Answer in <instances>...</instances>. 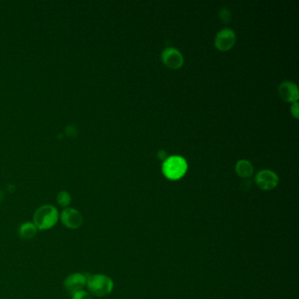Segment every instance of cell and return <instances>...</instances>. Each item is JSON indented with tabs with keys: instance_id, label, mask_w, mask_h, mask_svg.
Returning <instances> with one entry per match:
<instances>
[{
	"instance_id": "9c48e42d",
	"label": "cell",
	"mask_w": 299,
	"mask_h": 299,
	"mask_svg": "<svg viewBox=\"0 0 299 299\" xmlns=\"http://www.w3.org/2000/svg\"><path fill=\"white\" fill-rule=\"evenodd\" d=\"M278 95L284 101L296 103L299 98L298 88L294 82H282L278 87Z\"/></svg>"
},
{
	"instance_id": "2e32d148",
	"label": "cell",
	"mask_w": 299,
	"mask_h": 299,
	"mask_svg": "<svg viewBox=\"0 0 299 299\" xmlns=\"http://www.w3.org/2000/svg\"><path fill=\"white\" fill-rule=\"evenodd\" d=\"M158 157L159 158L161 159V160H166V157H167V153L163 151V150H161V151H159L158 153Z\"/></svg>"
},
{
	"instance_id": "7a4b0ae2",
	"label": "cell",
	"mask_w": 299,
	"mask_h": 299,
	"mask_svg": "<svg viewBox=\"0 0 299 299\" xmlns=\"http://www.w3.org/2000/svg\"><path fill=\"white\" fill-rule=\"evenodd\" d=\"M188 164L181 156H171L165 160L162 164V172L170 180H178L185 175Z\"/></svg>"
},
{
	"instance_id": "4fadbf2b",
	"label": "cell",
	"mask_w": 299,
	"mask_h": 299,
	"mask_svg": "<svg viewBox=\"0 0 299 299\" xmlns=\"http://www.w3.org/2000/svg\"><path fill=\"white\" fill-rule=\"evenodd\" d=\"M219 16H220V20L223 22V23H226V24L230 22L231 18H232L231 12L227 8H223V9L221 10Z\"/></svg>"
},
{
	"instance_id": "ba28073f",
	"label": "cell",
	"mask_w": 299,
	"mask_h": 299,
	"mask_svg": "<svg viewBox=\"0 0 299 299\" xmlns=\"http://www.w3.org/2000/svg\"><path fill=\"white\" fill-rule=\"evenodd\" d=\"M162 59L163 63L172 70H177L183 65V57L177 49L168 48L162 51Z\"/></svg>"
},
{
	"instance_id": "3957f363",
	"label": "cell",
	"mask_w": 299,
	"mask_h": 299,
	"mask_svg": "<svg viewBox=\"0 0 299 299\" xmlns=\"http://www.w3.org/2000/svg\"><path fill=\"white\" fill-rule=\"evenodd\" d=\"M86 285L90 292L96 296H106L113 290V280L109 276L102 274L90 275Z\"/></svg>"
},
{
	"instance_id": "277c9868",
	"label": "cell",
	"mask_w": 299,
	"mask_h": 299,
	"mask_svg": "<svg viewBox=\"0 0 299 299\" xmlns=\"http://www.w3.org/2000/svg\"><path fill=\"white\" fill-rule=\"evenodd\" d=\"M255 183L260 189L263 190H270V189H275V187L277 186L279 178L275 172L269 169H263L260 171L257 175Z\"/></svg>"
},
{
	"instance_id": "5bb4252c",
	"label": "cell",
	"mask_w": 299,
	"mask_h": 299,
	"mask_svg": "<svg viewBox=\"0 0 299 299\" xmlns=\"http://www.w3.org/2000/svg\"><path fill=\"white\" fill-rule=\"evenodd\" d=\"M72 299H92V297L91 294L88 293L86 290H82L73 294Z\"/></svg>"
},
{
	"instance_id": "5b68a950",
	"label": "cell",
	"mask_w": 299,
	"mask_h": 299,
	"mask_svg": "<svg viewBox=\"0 0 299 299\" xmlns=\"http://www.w3.org/2000/svg\"><path fill=\"white\" fill-rule=\"evenodd\" d=\"M89 275L84 273H74L69 275L65 281V287L69 293L73 294L82 290L87 284Z\"/></svg>"
},
{
	"instance_id": "e0dca14e",
	"label": "cell",
	"mask_w": 299,
	"mask_h": 299,
	"mask_svg": "<svg viewBox=\"0 0 299 299\" xmlns=\"http://www.w3.org/2000/svg\"><path fill=\"white\" fill-rule=\"evenodd\" d=\"M3 199H4L3 193H2V191H1V190H0V203H1V202L3 201Z\"/></svg>"
},
{
	"instance_id": "8992f818",
	"label": "cell",
	"mask_w": 299,
	"mask_h": 299,
	"mask_svg": "<svg viewBox=\"0 0 299 299\" xmlns=\"http://www.w3.org/2000/svg\"><path fill=\"white\" fill-rule=\"evenodd\" d=\"M236 41V35L232 29L225 28L220 31L215 37V47L220 51H227L234 46Z\"/></svg>"
},
{
	"instance_id": "8fae6325",
	"label": "cell",
	"mask_w": 299,
	"mask_h": 299,
	"mask_svg": "<svg viewBox=\"0 0 299 299\" xmlns=\"http://www.w3.org/2000/svg\"><path fill=\"white\" fill-rule=\"evenodd\" d=\"M37 230L38 229L34 223L26 222V223L22 224L19 227L18 233L22 239L29 240V239L34 238V236L36 235Z\"/></svg>"
},
{
	"instance_id": "6da1fadb",
	"label": "cell",
	"mask_w": 299,
	"mask_h": 299,
	"mask_svg": "<svg viewBox=\"0 0 299 299\" xmlns=\"http://www.w3.org/2000/svg\"><path fill=\"white\" fill-rule=\"evenodd\" d=\"M58 219V211L55 206L42 205L34 213V224L39 230H49L56 225Z\"/></svg>"
},
{
	"instance_id": "52a82bcc",
	"label": "cell",
	"mask_w": 299,
	"mask_h": 299,
	"mask_svg": "<svg viewBox=\"0 0 299 299\" xmlns=\"http://www.w3.org/2000/svg\"><path fill=\"white\" fill-rule=\"evenodd\" d=\"M61 220L62 224L67 226L68 228H79L82 224V214L74 208H65L61 212Z\"/></svg>"
},
{
	"instance_id": "7c38bea8",
	"label": "cell",
	"mask_w": 299,
	"mask_h": 299,
	"mask_svg": "<svg viewBox=\"0 0 299 299\" xmlns=\"http://www.w3.org/2000/svg\"><path fill=\"white\" fill-rule=\"evenodd\" d=\"M57 202L62 207L67 208L71 203V197L67 191L61 190L57 195Z\"/></svg>"
},
{
	"instance_id": "30bf717a",
	"label": "cell",
	"mask_w": 299,
	"mask_h": 299,
	"mask_svg": "<svg viewBox=\"0 0 299 299\" xmlns=\"http://www.w3.org/2000/svg\"><path fill=\"white\" fill-rule=\"evenodd\" d=\"M235 171L242 178L250 177L253 173V165L247 160H240L235 165Z\"/></svg>"
},
{
	"instance_id": "9a60e30c",
	"label": "cell",
	"mask_w": 299,
	"mask_h": 299,
	"mask_svg": "<svg viewBox=\"0 0 299 299\" xmlns=\"http://www.w3.org/2000/svg\"><path fill=\"white\" fill-rule=\"evenodd\" d=\"M290 112H291V114L293 115L296 119H298L299 117V109H298V103L296 102V103H293V104L290 107Z\"/></svg>"
}]
</instances>
